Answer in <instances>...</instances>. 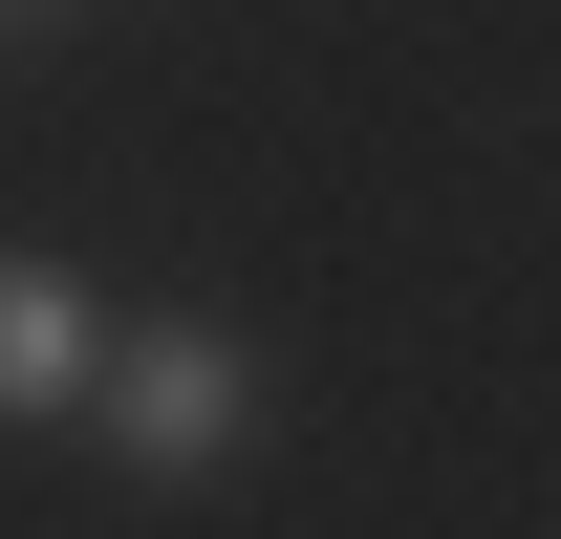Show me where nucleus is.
<instances>
[{
  "mask_svg": "<svg viewBox=\"0 0 561 539\" xmlns=\"http://www.w3.org/2000/svg\"><path fill=\"white\" fill-rule=\"evenodd\" d=\"M87 389H108V432H130L151 474L238 454V345H216V324H108V367H87Z\"/></svg>",
  "mask_w": 561,
  "mask_h": 539,
  "instance_id": "f257e3e1",
  "label": "nucleus"
},
{
  "mask_svg": "<svg viewBox=\"0 0 561 539\" xmlns=\"http://www.w3.org/2000/svg\"><path fill=\"white\" fill-rule=\"evenodd\" d=\"M87 367H108V324H87L66 260H0V410H66Z\"/></svg>",
  "mask_w": 561,
  "mask_h": 539,
  "instance_id": "f03ea898",
  "label": "nucleus"
}]
</instances>
